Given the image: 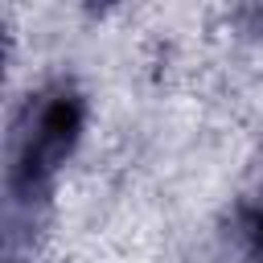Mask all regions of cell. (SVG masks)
I'll list each match as a JSON object with an SVG mask.
<instances>
[{
  "mask_svg": "<svg viewBox=\"0 0 263 263\" xmlns=\"http://www.w3.org/2000/svg\"><path fill=\"white\" fill-rule=\"evenodd\" d=\"M78 127H82V107H78L74 95H53V99H45L41 111H37V119H33V132H29L25 144H21V160H16L21 177H29V181L45 177V173L70 152Z\"/></svg>",
  "mask_w": 263,
  "mask_h": 263,
  "instance_id": "6da1fadb",
  "label": "cell"
},
{
  "mask_svg": "<svg viewBox=\"0 0 263 263\" xmlns=\"http://www.w3.org/2000/svg\"><path fill=\"white\" fill-rule=\"evenodd\" d=\"M251 238H255V247L263 251V210H259V214L251 218Z\"/></svg>",
  "mask_w": 263,
  "mask_h": 263,
  "instance_id": "7a4b0ae2",
  "label": "cell"
}]
</instances>
